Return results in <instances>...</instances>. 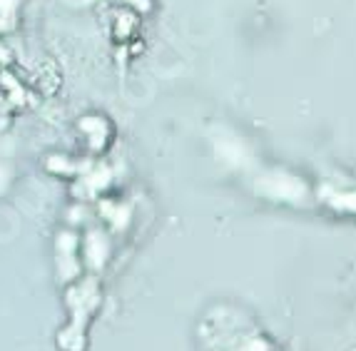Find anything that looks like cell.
<instances>
[{
	"label": "cell",
	"instance_id": "cell-2",
	"mask_svg": "<svg viewBox=\"0 0 356 351\" xmlns=\"http://www.w3.org/2000/svg\"><path fill=\"white\" fill-rule=\"evenodd\" d=\"M83 252L92 264H100L105 259V237L100 232H92L83 244Z\"/></svg>",
	"mask_w": 356,
	"mask_h": 351
},
{
	"label": "cell",
	"instance_id": "cell-3",
	"mask_svg": "<svg viewBox=\"0 0 356 351\" xmlns=\"http://www.w3.org/2000/svg\"><path fill=\"white\" fill-rule=\"evenodd\" d=\"M130 28H135V23H132V15H130V13H125V10H120L118 15H115V20H113V38L118 42L127 40V38H130Z\"/></svg>",
	"mask_w": 356,
	"mask_h": 351
},
{
	"label": "cell",
	"instance_id": "cell-4",
	"mask_svg": "<svg viewBox=\"0 0 356 351\" xmlns=\"http://www.w3.org/2000/svg\"><path fill=\"white\" fill-rule=\"evenodd\" d=\"M8 179H10V174H8V170L3 165H0V192L8 190Z\"/></svg>",
	"mask_w": 356,
	"mask_h": 351
},
{
	"label": "cell",
	"instance_id": "cell-6",
	"mask_svg": "<svg viewBox=\"0 0 356 351\" xmlns=\"http://www.w3.org/2000/svg\"><path fill=\"white\" fill-rule=\"evenodd\" d=\"M0 6H3V0H0Z\"/></svg>",
	"mask_w": 356,
	"mask_h": 351
},
{
	"label": "cell",
	"instance_id": "cell-1",
	"mask_svg": "<svg viewBox=\"0 0 356 351\" xmlns=\"http://www.w3.org/2000/svg\"><path fill=\"white\" fill-rule=\"evenodd\" d=\"M107 127H110L107 125V117H102V115H88V117H80V130L85 132L88 142L95 149L105 147Z\"/></svg>",
	"mask_w": 356,
	"mask_h": 351
},
{
	"label": "cell",
	"instance_id": "cell-5",
	"mask_svg": "<svg viewBox=\"0 0 356 351\" xmlns=\"http://www.w3.org/2000/svg\"><path fill=\"white\" fill-rule=\"evenodd\" d=\"M6 102H8V92L6 90H0V110L6 108Z\"/></svg>",
	"mask_w": 356,
	"mask_h": 351
}]
</instances>
